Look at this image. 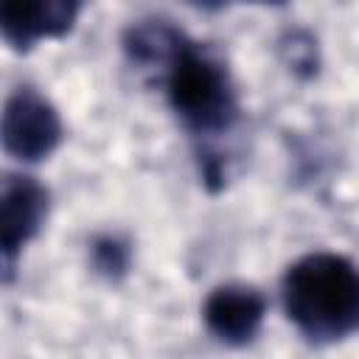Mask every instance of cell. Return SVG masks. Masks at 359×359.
<instances>
[{"label":"cell","instance_id":"9c48e42d","mask_svg":"<svg viewBox=\"0 0 359 359\" xmlns=\"http://www.w3.org/2000/svg\"><path fill=\"white\" fill-rule=\"evenodd\" d=\"M90 264L93 272L101 275L104 280H121L129 272L132 264V247L126 238L115 236V233H101L90 241Z\"/></svg>","mask_w":359,"mask_h":359},{"label":"cell","instance_id":"52a82bcc","mask_svg":"<svg viewBox=\"0 0 359 359\" xmlns=\"http://www.w3.org/2000/svg\"><path fill=\"white\" fill-rule=\"evenodd\" d=\"M185 39L188 36L180 28H174L168 20H140L123 31L121 45L132 65L157 70L163 76V70L171 65L177 50L185 45Z\"/></svg>","mask_w":359,"mask_h":359},{"label":"cell","instance_id":"ba28073f","mask_svg":"<svg viewBox=\"0 0 359 359\" xmlns=\"http://www.w3.org/2000/svg\"><path fill=\"white\" fill-rule=\"evenodd\" d=\"M278 56L300 81H309L320 73V45L317 36L306 28H286L278 39Z\"/></svg>","mask_w":359,"mask_h":359},{"label":"cell","instance_id":"277c9868","mask_svg":"<svg viewBox=\"0 0 359 359\" xmlns=\"http://www.w3.org/2000/svg\"><path fill=\"white\" fill-rule=\"evenodd\" d=\"M48 188L34 177L6 174L0 188V250H3V280L8 283L22 247L42 230L48 216Z\"/></svg>","mask_w":359,"mask_h":359},{"label":"cell","instance_id":"6da1fadb","mask_svg":"<svg viewBox=\"0 0 359 359\" xmlns=\"http://www.w3.org/2000/svg\"><path fill=\"white\" fill-rule=\"evenodd\" d=\"M286 317L317 342H337L359 325V272L337 252L297 258L280 283Z\"/></svg>","mask_w":359,"mask_h":359},{"label":"cell","instance_id":"3957f363","mask_svg":"<svg viewBox=\"0 0 359 359\" xmlns=\"http://www.w3.org/2000/svg\"><path fill=\"white\" fill-rule=\"evenodd\" d=\"M3 149L22 163H39L56 151L65 126L56 107L34 87H17L3 107Z\"/></svg>","mask_w":359,"mask_h":359},{"label":"cell","instance_id":"8992f818","mask_svg":"<svg viewBox=\"0 0 359 359\" xmlns=\"http://www.w3.org/2000/svg\"><path fill=\"white\" fill-rule=\"evenodd\" d=\"M264 314H266V297L252 286H236V283L216 286L202 309L208 331L233 348H241L258 337Z\"/></svg>","mask_w":359,"mask_h":359},{"label":"cell","instance_id":"7a4b0ae2","mask_svg":"<svg viewBox=\"0 0 359 359\" xmlns=\"http://www.w3.org/2000/svg\"><path fill=\"white\" fill-rule=\"evenodd\" d=\"M163 84L174 115L194 135H222L238 115L236 90L227 67L202 45L185 39L171 65L163 70Z\"/></svg>","mask_w":359,"mask_h":359},{"label":"cell","instance_id":"5b68a950","mask_svg":"<svg viewBox=\"0 0 359 359\" xmlns=\"http://www.w3.org/2000/svg\"><path fill=\"white\" fill-rule=\"evenodd\" d=\"M76 0H6L0 3V31L11 50L25 53L39 39H59L76 25Z\"/></svg>","mask_w":359,"mask_h":359}]
</instances>
